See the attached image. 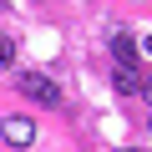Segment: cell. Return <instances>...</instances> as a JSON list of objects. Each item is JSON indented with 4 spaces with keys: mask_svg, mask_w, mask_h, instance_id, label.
<instances>
[{
    "mask_svg": "<svg viewBox=\"0 0 152 152\" xmlns=\"http://www.w3.org/2000/svg\"><path fill=\"white\" fill-rule=\"evenodd\" d=\"M15 86H20V96H26V102L61 107V86L51 81V76H41V71H20V76H15Z\"/></svg>",
    "mask_w": 152,
    "mask_h": 152,
    "instance_id": "1",
    "label": "cell"
},
{
    "mask_svg": "<svg viewBox=\"0 0 152 152\" xmlns=\"http://www.w3.org/2000/svg\"><path fill=\"white\" fill-rule=\"evenodd\" d=\"M127 152H142V147H127Z\"/></svg>",
    "mask_w": 152,
    "mask_h": 152,
    "instance_id": "7",
    "label": "cell"
},
{
    "mask_svg": "<svg viewBox=\"0 0 152 152\" xmlns=\"http://www.w3.org/2000/svg\"><path fill=\"white\" fill-rule=\"evenodd\" d=\"M117 91H127V96H137V91H147V76H142V66H117Z\"/></svg>",
    "mask_w": 152,
    "mask_h": 152,
    "instance_id": "3",
    "label": "cell"
},
{
    "mask_svg": "<svg viewBox=\"0 0 152 152\" xmlns=\"http://www.w3.org/2000/svg\"><path fill=\"white\" fill-rule=\"evenodd\" d=\"M0 10H5V0H0Z\"/></svg>",
    "mask_w": 152,
    "mask_h": 152,
    "instance_id": "8",
    "label": "cell"
},
{
    "mask_svg": "<svg viewBox=\"0 0 152 152\" xmlns=\"http://www.w3.org/2000/svg\"><path fill=\"white\" fill-rule=\"evenodd\" d=\"M142 51H147V56H152V36H147V46H142Z\"/></svg>",
    "mask_w": 152,
    "mask_h": 152,
    "instance_id": "6",
    "label": "cell"
},
{
    "mask_svg": "<svg viewBox=\"0 0 152 152\" xmlns=\"http://www.w3.org/2000/svg\"><path fill=\"white\" fill-rule=\"evenodd\" d=\"M10 61H15V41H10V36H0V66H10Z\"/></svg>",
    "mask_w": 152,
    "mask_h": 152,
    "instance_id": "5",
    "label": "cell"
},
{
    "mask_svg": "<svg viewBox=\"0 0 152 152\" xmlns=\"http://www.w3.org/2000/svg\"><path fill=\"white\" fill-rule=\"evenodd\" d=\"M112 56H117V66H137V41L127 31H117L112 36Z\"/></svg>",
    "mask_w": 152,
    "mask_h": 152,
    "instance_id": "4",
    "label": "cell"
},
{
    "mask_svg": "<svg viewBox=\"0 0 152 152\" xmlns=\"http://www.w3.org/2000/svg\"><path fill=\"white\" fill-rule=\"evenodd\" d=\"M0 137H5L10 147H31L36 142V122L31 117H5V122H0Z\"/></svg>",
    "mask_w": 152,
    "mask_h": 152,
    "instance_id": "2",
    "label": "cell"
}]
</instances>
